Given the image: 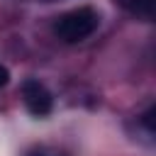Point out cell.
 <instances>
[{"instance_id":"obj_1","label":"cell","mask_w":156,"mask_h":156,"mask_svg":"<svg viewBox=\"0 0 156 156\" xmlns=\"http://www.w3.org/2000/svg\"><path fill=\"white\" fill-rule=\"evenodd\" d=\"M100 24V17L93 7H78V10H71L66 15H61L54 24V32L58 39L68 41V44H76V41H83L88 39Z\"/></svg>"},{"instance_id":"obj_2","label":"cell","mask_w":156,"mask_h":156,"mask_svg":"<svg viewBox=\"0 0 156 156\" xmlns=\"http://www.w3.org/2000/svg\"><path fill=\"white\" fill-rule=\"evenodd\" d=\"M22 100L27 110L37 117H44L51 112V93L39 80H24L22 83Z\"/></svg>"},{"instance_id":"obj_3","label":"cell","mask_w":156,"mask_h":156,"mask_svg":"<svg viewBox=\"0 0 156 156\" xmlns=\"http://www.w3.org/2000/svg\"><path fill=\"white\" fill-rule=\"evenodd\" d=\"M115 2L134 17H141V20L154 17V0H115Z\"/></svg>"},{"instance_id":"obj_4","label":"cell","mask_w":156,"mask_h":156,"mask_svg":"<svg viewBox=\"0 0 156 156\" xmlns=\"http://www.w3.org/2000/svg\"><path fill=\"white\" fill-rule=\"evenodd\" d=\"M7 80H10V73H7V68H5V66H0V88H2Z\"/></svg>"}]
</instances>
